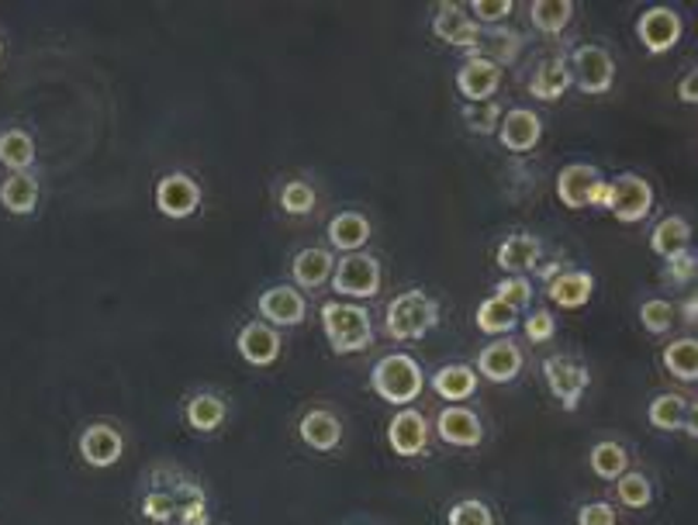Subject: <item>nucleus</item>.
<instances>
[{"mask_svg": "<svg viewBox=\"0 0 698 525\" xmlns=\"http://www.w3.org/2000/svg\"><path fill=\"white\" fill-rule=\"evenodd\" d=\"M235 346H239V357H243L246 363H253V366H270V363H277L283 342H280V332H277L274 325H267V322H249V325H243V332H239Z\"/></svg>", "mask_w": 698, "mask_h": 525, "instance_id": "6ab92c4d", "label": "nucleus"}, {"mask_svg": "<svg viewBox=\"0 0 698 525\" xmlns=\"http://www.w3.org/2000/svg\"><path fill=\"white\" fill-rule=\"evenodd\" d=\"M560 270H563V262H560V259H554V262H550V267H543V270H539V277L550 283V280H554V277L560 273Z\"/></svg>", "mask_w": 698, "mask_h": 525, "instance_id": "3c124183", "label": "nucleus"}, {"mask_svg": "<svg viewBox=\"0 0 698 525\" xmlns=\"http://www.w3.org/2000/svg\"><path fill=\"white\" fill-rule=\"evenodd\" d=\"M695 312H698V308H695V298H688V301L682 304V315H685L688 325H695Z\"/></svg>", "mask_w": 698, "mask_h": 525, "instance_id": "603ef678", "label": "nucleus"}, {"mask_svg": "<svg viewBox=\"0 0 698 525\" xmlns=\"http://www.w3.org/2000/svg\"><path fill=\"white\" fill-rule=\"evenodd\" d=\"M691 246V225L685 222L682 214H667L661 218L658 225H653L650 232V249L658 253L661 259H671V256H678Z\"/></svg>", "mask_w": 698, "mask_h": 525, "instance_id": "cd10ccee", "label": "nucleus"}, {"mask_svg": "<svg viewBox=\"0 0 698 525\" xmlns=\"http://www.w3.org/2000/svg\"><path fill=\"white\" fill-rule=\"evenodd\" d=\"M522 328H526L530 342H547V339L557 336V318L547 308H536V312L526 315V325H522Z\"/></svg>", "mask_w": 698, "mask_h": 525, "instance_id": "49530a36", "label": "nucleus"}, {"mask_svg": "<svg viewBox=\"0 0 698 525\" xmlns=\"http://www.w3.org/2000/svg\"><path fill=\"white\" fill-rule=\"evenodd\" d=\"M0 56H4V42H0Z\"/></svg>", "mask_w": 698, "mask_h": 525, "instance_id": "864d4df0", "label": "nucleus"}, {"mask_svg": "<svg viewBox=\"0 0 698 525\" xmlns=\"http://www.w3.org/2000/svg\"><path fill=\"white\" fill-rule=\"evenodd\" d=\"M695 83H698V73H695V70H691V73H685V80L678 83V97H682L685 104H695V101H698Z\"/></svg>", "mask_w": 698, "mask_h": 525, "instance_id": "8fccbe9b", "label": "nucleus"}, {"mask_svg": "<svg viewBox=\"0 0 698 525\" xmlns=\"http://www.w3.org/2000/svg\"><path fill=\"white\" fill-rule=\"evenodd\" d=\"M682 32H685L682 14L674 11V8H664V4L647 8V11L640 14V21H637V35H640V42H643V49L653 52V56L671 52V49L682 42Z\"/></svg>", "mask_w": 698, "mask_h": 525, "instance_id": "1a4fd4ad", "label": "nucleus"}, {"mask_svg": "<svg viewBox=\"0 0 698 525\" xmlns=\"http://www.w3.org/2000/svg\"><path fill=\"white\" fill-rule=\"evenodd\" d=\"M539 253H543L539 238H536V235H526V232H519V235H509L505 243L498 246L495 262H498V267L505 270L509 277H526L530 270H536Z\"/></svg>", "mask_w": 698, "mask_h": 525, "instance_id": "aec40b11", "label": "nucleus"}, {"mask_svg": "<svg viewBox=\"0 0 698 525\" xmlns=\"http://www.w3.org/2000/svg\"><path fill=\"white\" fill-rule=\"evenodd\" d=\"M298 432H301V443L318 450V453H333L342 443V422L336 419L329 408H312L301 419Z\"/></svg>", "mask_w": 698, "mask_h": 525, "instance_id": "4be33fe9", "label": "nucleus"}, {"mask_svg": "<svg viewBox=\"0 0 698 525\" xmlns=\"http://www.w3.org/2000/svg\"><path fill=\"white\" fill-rule=\"evenodd\" d=\"M592 470H595V477H602V480H619V477L629 470V453H626L619 443L605 440V443H598V446L592 450Z\"/></svg>", "mask_w": 698, "mask_h": 525, "instance_id": "e433bc0d", "label": "nucleus"}, {"mask_svg": "<svg viewBox=\"0 0 698 525\" xmlns=\"http://www.w3.org/2000/svg\"><path fill=\"white\" fill-rule=\"evenodd\" d=\"M333 270H336L333 253H329V249H318V246L301 249V253L294 256V262H291L294 283H298V288H304V291L322 288V283L333 277Z\"/></svg>", "mask_w": 698, "mask_h": 525, "instance_id": "393cba45", "label": "nucleus"}, {"mask_svg": "<svg viewBox=\"0 0 698 525\" xmlns=\"http://www.w3.org/2000/svg\"><path fill=\"white\" fill-rule=\"evenodd\" d=\"M201 197H205L201 184L187 177V173H166L156 184V208L166 218H177V222H184V218H190L201 208Z\"/></svg>", "mask_w": 698, "mask_h": 525, "instance_id": "9d476101", "label": "nucleus"}, {"mask_svg": "<svg viewBox=\"0 0 698 525\" xmlns=\"http://www.w3.org/2000/svg\"><path fill=\"white\" fill-rule=\"evenodd\" d=\"M370 387L377 390V398H384L395 408H408L411 401H419V394L426 387V374L416 357L408 353H387L377 360V366L370 370Z\"/></svg>", "mask_w": 698, "mask_h": 525, "instance_id": "f257e3e1", "label": "nucleus"}, {"mask_svg": "<svg viewBox=\"0 0 698 525\" xmlns=\"http://www.w3.org/2000/svg\"><path fill=\"white\" fill-rule=\"evenodd\" d=\"M501 107L495 101H485V104H467L464 107V125L474 131V136H491V131H498V121H501Z\"/></svg>", "mask_w": 698, "mask_h": 525, "instance_id": "ea45409f", "label": "nucleus"}, {"mask_svg": "<svg viewBox=\"0 0 698 525\" xmlns=\"http://www.w3.org/2000/svg\"><path fill=\"white\" fill-rule=\"evenodd\" d=\"M121 453H125V440H121L118 429L104 425V422H94V425L83 429V435H80V456H83L86 467L107 470V467L118 464Z\"/></svg>", "mask_w": 698, "mask_h": 525, "instance_id": "2eb2a0df", "label": "nucleus"}, {"mask_svg": "<svg viewBox=\"0 0 698 525\" xmlns=\"http://www.w3.org/2000/svg\"><path fill=\"white\" fill-rule=\"evenodd\" d=\"M0 163L11 173H28L35 163V139L25 128H8L0 131Z\"/></svg>", "mask_w": 698, "mask_h": 525, "instance_id": "2f4dec72", "label": "nucleus"}, {"mask_svg": "<svg viewBox=\"0 0 698 525\" xmlns=\"http://www.w3.org/2000/svg\"><path fill=\"white\" fill-rule=\"evenodd\" d=\"M0 205L11 214H32L38 205V180L32 173H8V180L0 184Z\"/></svg>", "mask_w": 698, "mask_h": 525, "instance_id": "c756f323", "label": "nucleus"}, {"mask_svg": "<svg viewBox=\"0 0 698 525\" xmlns=\"http://www.w3.org/2000/svg\"><path fill=\"white\" fill-rule=\"evenodd\" d=\"M602 208L613 211L623 225H637L653 211V187L640 177V173H619L616 180L605 184Z\"/></svg>", "mask_w": 698, "mask_h": 525, "instance_id": "20e7f679", "label": "nucleus"}, {"mask_svg": "<svg viewBox=\"0 0 698 525\" xmlns=\"http://www.w3.org/2000/svg\"><path fill=\"white\" fill-rule=\"evenodd\" d=\"M674 318H678V312H674V304L664 301V298H650V301L640 304V322H643V328H647L650 336L671 332Z\"/></svg>", "mask_w": 698, "mask_h": 525, "instance_id": "58836bf2", "label": "nucleus"}, {"mask_svg": "<svg viewBox=\"0 0 698 525\" xmlns=\"http://www.w3.org/2000/svg\"><path fill=\"white\" fill-rule=\"evenodd\" d=\"M595 294V277L584 270H560L550 283H547V298L557 304V308H584Z\"/></svg>", "mask_w": 698, "mask_h": 525, "instance_id": "412c9836", "label": "nucleus"}, {"mask_svg": "<svg viewBox=\"0 0 698 525\" xmlns=\"http://www.w3.org/2000/svg\"><path fill=\"white\" fill-rule=\"evenodd\" d=\"M322 328L339 357L360 353V349L374 342V325H370V312L363 304H346V301L322 304Z\"/></svg>", "mask_w": 698, "mask_h": 525, "instance_id": "f03ea898", "label": "nucleus"}, {"mask_svg": "<svg viewBox=\"0 0 698 525\" xmlns=\"http://www.w3.org/2000/svg\"><path fill=\"white\" fill-rule=\"evenodd\" d=\"M432 390L443 401H467L477 390V370L470 363H446L432 374Z\"/></svg>", "mask_w": 698, "mask_h": 525, "instance_id": "a878e982", "label": "nucleus"}, {"mask_svg": "<svg viewBox=\"0 0 698 525\" xmlns=\"http://www.w3.org/2000/svg\"><path fill=\"white\" fill-rule=\"evenodd\" d=\"M429 419L416 408H402L395 419L387 422V446L398 456H422L429 446Z\"/></svg>", "mask_w": 698, "mask_h": 525, "instance_id": "f8f14e48", "label": "nucleus"}, {"mask_svg": "<svg viewBox=\"0 0 698 525\" xmlns=\"http://www.w3.org/2000/svg\"><path fill=\"white\" fill-rule=\"evenodd\" d=\"M142 515L149 522H156V525H166V522L177 518V498H173L170 488H152L142 498Z\"/></svg>", "mask_w": 698, "mask_h": 525, "instance_id": "a19ab883", "label": "nucleus"}, {"mask_svg": "<svg viewBox=\"0 0 698 525\" xmlns=\"http://www.w3.org/2000/svg\"><path fill=\"white\" fill-rule=\"evenodd\" d=\"M522 363H526V357H522V349L512 339H495L491 346L481 349L474 370L477 377H485L491 384H509L522 374Z\"/></svg>", "mask_w": 698, "mask_h": 525, "instance_id": "dca6fc26", "label": "nucleus"}, {"mask_svg": "<svg viewBox=\"0 0 698 525\" xmlns=\"http://www.w3.org/2000/svg\"><path fill=\"white\" fill-rule=\"evenodd\" d=\"M695 415V405L685 398V394H658L647 408V419L653 429L661 432H678L685 429V422Z\"/></svg>", "mask_w": 698, "mask_h": 525, "instance_id": "bb28decb", "label": "nucleus"}, {"mask_svg": "<svg viewBox=\"0 0 698 525\" xmlns=\"http://www.w3.org/2000/svg\"><path fill=\"white\" fill-rule=\"evenodd\" d=\"M616 494H619V505H626V509H647L653 501V485H650L647 474L626 470L616 485Z\"/></svg>", "mask_w": 698, "mask_h": 525, "instance_id": "4c0bfd02", "label": "nucleus"}, {"mask_svg": "<svg viewBox=\"0 0 698 525\" xmlns=\"http://www.w3.org/2000/svg\"><path fill=\"white\" fill-rule=\"evenodd\" d=\"M435 435H440L446 446L474 450L485 440V425L477 419V411H470L464 405H450L440 411V419H435Z\"/></svg>", "mask_w": 698, "mask_h": 525, "instance_id": "ddd939ff", "label": "nucleus"}, {"mask_svg": "<svg viewBox=\"0 0 698 525\" xmlns=\"http://www.w3.org/2000/svg\"><path fill=\"white\" fill-rule=\"evenodd\" d=\"M664 277H667V280H674V283H691V280H695V249L688 246L685 253L671 256V259H667Z\"/></svg>", "mask_w": 698, "mask_h": 525, "instance_id": "de8ad7c7", "label": "nucleus"}, {"mask_svg": "<svg viewBox=\"0 0 698 525\" xmlns=\"http://www.w3.org/2000/svg\"><path fill=\"white\" fill-rule=\"evenodd\" d=\"M571 80L581 86L584 94H608L613 91V80H616V62L608 56V49L602 46H578L571 56Z\"/></svg>", "mask_w": 698, "mask_h": 525, "instance_id": "6e6552de", "label": "nucleus"}, {"mask_svg": "<svg viewBox=\"0 0 698 525\" xmlns=\"http://www.w3.org/2000/svg\"><path fill=\"white\" fill-rule=\"evenodd\" d=\"M173 498H177L181 525H208V498L194 480H184V485L173 488Z\"/></svg>", "mask_w": 698, "mask_h": 525, "instance_id": "f704fd0d", "label": "nucleus"}, {"mask_svg": "<svg viewBox=\"0 0 698 525\" xmlns=\"http://www.w3.org/2000/svg\"><path fill=\"white\" fill-rule=\"evenodd\" d=\"M605 177L602 170L592 163H571L557 173V197L563 201V208L571 211H584V208H602L605 201Z\"/></svg>", "mask_w": 698, "mask_h": 525, "instance_id": "39448f33", "label": "nucleus"}, {"mask_svg": "<svg viewBox=\"0 0 698 525\" xmlns=\"http://www.w3.org/2000/svg\"><path fill=\"white\" fill-rule=\"evenodd\" d=\"M432 32L446 46L456 49H477L481 46V25H474V18L461 4H440V14L432 18Z\"/></svg>", "mask_w": 698, "mask_h": 525, "instance_id": "f3484780", "label": "nucleus"}, {"mask_svg": "<svg viewBox=\"0 0 698 525\" xmlns=\"http://www.w3.org/2000/svg\"><path fill=\"white\" fill-rule=\"evenodd\" d=\"M571 66H567L563 56H550V59H543L536 66V73L530 80V94L536 101H557L567 94V86H571Z\"/></svg>", "mask_w": 698, "mask_h": 525, "instance_id": "5701e85b", "label": "nucleus"}, {"mask_svg": "<svg viewBox=\"0 0 698 525\" xmlns=\"http://www.w3.org/2000/svg\"><path fill=\"white\" fill-rule=\"evenodd\" d=\"M333 288L342 298H353V301H367V298H377L381 291V262L367 253H349L336 262L333 270Z\"/></svg>", "mask_w": 698, "mask_h": 525, "instance_id": "423d86ee", "label": "nucleus"}, {"mask_svg": "<svg viewBox=\"0 0 698 525\" xmlns=\"http://www.w3.org/2000/svg\"><path fill=\"white\" fill-rule=\"evenodd\" d=\"M450 525H495V515L485 501L477 498H464L450 509Z\"/></svg>", "mask_w": 698, "mask_h": 525, "instance_id": "37998d69", "label": "nucleus"}, {"mask_svg": "<svg viewBox=\"0 0 698 525\" xmlns=\"http://www.w3.org/2000/svg\"><path fill=\"white\" fill-rule=\"evenodd\" d=\"M515 325H519V312L509 308L505 301L488 298V301H481V308H477V328L488 336H512Z\"/></svg>", "mask_w": 698, "mask_h": 525, "instance_id": "72a5a7b5", "label": "nucleus"}, {"mask_svg": "<svg viewBox=\"0 0 698 525\" xmlns=\"http://www.w3.org/2000/svg\"><path fill=\"white\" fill-rule=\"evenodd\" d=\"M440 325V304L426 291H405L387 304L384 328L391 339L408 342V339H426L432 328Z\"/></svg>", "mask_w": 698, "mask_h": 525, "instance_id": "7ed1b4c3", "label": "nucleus"}, {"mask_svg": "<svg viewBox=\"0 0 698 525\" xmlns=\"http://www.w3.org/2000/svg\"><path fill=\"white\" fill-rule=\"evenodd\" d=\"M280 208L288 214H309L315 208V190L304 180H291L280 190Z\"/></svg>", "mask_w": 698, "mask_h": 525, "instance_id": "c03bdc74", "label": "nucleus"}, {"mask_svg": "<svg viewBox=\"0 0 698 525\" xmlns=\"http://www.w3.org/2000/svg\"><path fill=\"white\" fill-rule=\"evenodd\" d=\"M464 11L474 14V25H498L515 11V4L512 0H470Z\"/></svg>", "mask_w": 698, "mask_h": 525, "instance_id": "a18cd8bd", "label": "nucleus"}, {"mask_svg": "<svg viewBox=\"0 0 698 525\" xmlns=\"http://www.w3.org/2000/svg\"><path fill=\"white\" fill-rule=\"evenodd\" d=\"M543 377H547V387L554 398L563 405V411H578L581 398L588 384H592V374H588V366L574 357H547L543 360Z\"/></svg>", "mask_w": 698, "mask_h": 525, "instance_id": "0eeeda50", "label": "nucleus"}, {"mask_svg": "<svg viewBox=\"0 0 698 525\" xmlns=\"http://www.w3.org/2000/svg\"><path fill=\"white\" fill-rule=\"evenodd\" d=\"M481 56L485 59H491V62H498V66H509V62H515L519 59V52H522V35L519 32H509V28H491L485 38H481Z\"/></svg>", "mask_w": 698, "mask_h": 525, "instance_id": "c9c22d12", "label": "nucleus"}, {"mask_svg": "<svg viewBox=\"0 0 698 525\" xmlns=\"http://www.w3.org/2000/svg\"><path fill=\"white\" fill-rule=\"evenodd\" d=\"M495 298L505 301L509 308L519 312L533 301V283H530V277H505V280L495 283Z\"/></svg>", "mask_w": 698, "mask_h": 525, "instance_id": "79ce46f5", "label": "nucleus"}, {"mask_svg": "<svg viewBox=\"0 0 698 525\" xmlns=\"http://www.w3.org/2000/svg\"><path fill=\"white\" fill-rule=\"evenodd\" d=\"M530 18L533 28L543 35H560L574 18V4L571 0H533L530 4Z\"/></svg>", "mask_w": 698, "mask_h": 525, "instance_id": "473e14b6", "label": "nucleus"}, {"mask_svg": "<svg viewBox=\"0 0 698 525\" xmlns=\"http://www.w3.org/2000/svg\"><path fill=\"white\" fill-rule=\"evenodd\" d=\"M501 86V66L485 59L481 52H470L464 66L456 70V91H461L470 104H485L498 94Z\"/></svg>", "mask_w": 698, "mask_h": 525, "instance_id": "9b49d317", "label": "nucleus"}, {"mask_svg": "<svg viewBox=\"0 0 698 525\" xmlns=\"http://www.w3.org/2000/svg\"><path fill=\"white\" fill-rule=\"evenodd\" d=\"M259 315L277 328H294L309 315V301L291 283H277V288L259 294Z\"/></svg>", "mask_w": 698, "mask_h": 525, "instance_id": "4468645a", "label": "nucleus"}, {"mask_svg": "<svg viewBox=\"0 0 698 525\" xmlns=\"http://www.w3.org/2000/svg\"><path fill=\"white\" fill-rule=\"evenodd\" d=\"M578 525H616V509L608 501H588L578 509Z\"/></svg>", "mask_w": 698, "mask_h": 525, "instance_id": "09e8293b", "label": "nucleus"}, {"mask_svg": "<svg viewBox=\"0 0 698 525\" xmlns=\"http://www.w3.org/2000/svg\"><path fill=\"white\" fill-rule=\"evenodd\" d=\"M543 139V118L530 107H512L509 115H501L498 121V142L509 152H530Z\"/></svg>", "mask_w": 698, "mask_h": 525, "instance_id": "a211bd4d", "label": "nucleus"}, {"mask_svg": "<svg viewBox=\"0 0 698 525\" xmlns=\"http://www.w3.org/2000/svg\"><path fill=\"white\" fill-rule=\"evenodd\" d=\"M367 238H370V222L360 211H342L329 222V243L346 256L360 253L367 246Z\"/></svg>", "mask_w": 698, "mask_h": 525, "instance_id": "c85d7f7f", "label": "nucleus"}, {"mask_svg": "<svg viewBox=\"0 0 698 525\" xmlns=\"http://www.w3.org/2000/svg\"><path fill=\"white\" fill-rule=\"evenodd\" d=\"M187 425L194 432H214V429H222L225 422V415H229V405L222 394H214V390H198V394H190L187 398Z\"/></svg>", "mask_w": 698, "mask_h": 525, "instance_id": "b1692460", "label": "nucleus"}, {"mask_svg": "<svg viewBox=\"0 0 698 525\" xmlns=\"http://www.w3.org/2000/svg\"><path fill=\"white\" fill-rule=\"evenodd\" d=\"M661 363H664V370H667V374H671L674 381L695 384V377H698V342H695L691 336L667 342Z\"/></svg>", "mask_w": 698, "mask_h": 525, "instance_id": "7c9ffc66", "label": "nucleus"}]
</instances>
